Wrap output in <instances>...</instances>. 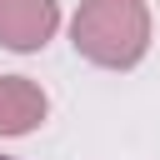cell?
I'll return each instance as SVG.
<instances>
[{
  "instance_id": "obj_1",
  "label": "cell",
  "mask_w": 160,
  "mask_h": 160,
  "mask_svg": "<svg viewBox=\"0 0 160 160\" xmlns=\"http://www.w3.org/2000/svg\"><path fill=\"white\" fill-rule=\"evenodd\" d=\"M70 40L90 65L130 70L150 50V10L145 0H80Z\"/></svg>"
},
{
  "instance_id": "obj_2",
  "label": "cell",
  "mask_w": 160,
  "mask_h": 160,
  "mask_svg": "<svg viewBox=\"0 0 160 160\" xmlns=\"http://www.w3.org/2000/svg\"><path fill=\"white\" fill-rule=\"evenodd\" d=\"M60 25L55 0H0V45L5 50H40Z\"/></svg>"
},
{
  "instance_id": "obj_3",
  "label": "cell",
  "mask_w": 160,
  "mask_h": 160,
  "mask_svg": "<svg viewBox=\"0 0 160 160\" xmlns=\"http://www.w3.org/2000/svg\"><path fill=\"white\" fill-rule=\"evenodd\" d=\"M45 120V90L25 75H0V135H30Z\"/></svg>"
},
{
  "instance_id": "obj_4",
  "label": "cell",
  "mask_w": 160,
  "mask_h": 160,
  "mask_svg": "<svg viewBox=\"0 0 160 160\" xmlns=\"http://www.w3.org/2000/svg\"><path fill=\"white\" fill-rule=\"evenodd\" d=\"M0 160H10V155H0Z\"/></svg>"
}]
</instances>
